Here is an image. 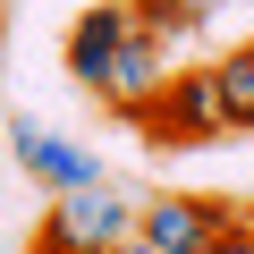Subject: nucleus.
Wrapping results in <instances>:
<instances>
[{
  "label": "nucleus",
  "mask_w": 254,
  "mask_h": 254,
  "mask_svg": "<svg viewBox=\"0 0 254 254\" xmlns=\"http://www.w3.org/2000/svg\"><path fill=\"white\" fill-rule=\"evenodd\" d=\"M0 254H9V237H0Z\"/></svg>",
  "instance_id": "12"
},
{
  "label": "nucleus",
  "mask_w": 254,
  "mask_h": 254,
  "mask_svg": "<svg viewBox=\"0 0 254 254\" xmlns=\"http://www.w3.org/2000/svg\"><path fill=\"white\" fill-rule=\"evenodd\" d=\"M0 136L17 144V170H26L43 195H85V187H102V153L76 144V136H51L43 119H17V127H0Z\"/></svg>",
  "instance_id": "4"
},
{
  "label": "nucleus",
  "mask_w": 254,
  "mask_h": 254,
  "mask_svg": "<svg viewBox=\"0 0 254 254\" xmlns=\"http://www.w3.org/2000/svg\"><path fill=\"white\" fill-rule=\"evenodd\" d=\"M127 34H136V9H127V0H93V9L68 26V76L93 93V85H102V68L119 60V43H127Z\"/></svg>",
  "instance_id": "6"
},
{
  "label": "nucleus",
  "mask_w": 254,
  "mask_h": 254,
  "mask_svg": "<svg viewBox=\"0 0 254 254\" xmlns=\"http://www.w3.org/2000/svg\"><path fill=\"white\" fill-rule=\"evenodd\" d=\"M119 237H136V195H119L110 178L85 187V195H60L34 229V254H102Z\"/></svg>",
  "instance_id": "2"
},
{
  "label": "nucleus",
  "mask_w": 254,
  "mask_h": 254,
  "mask_svg": "<svg viewBox=\"0 0 254 254\" xmlns=\"http://www.w3.org/2000/svg\"><path fill=\"white\" fill-rule=\"evenodd\" d=\"M212 254H254V229H246V220H237V229H229V237H220V246H212Z\"/></svg>",
  "instance_id": "9"
},
{
  "label": "nucleus",
  "mask_w": 254,
  "mask_h": 254,
  "mask_svg": "<svg viewBox=\"0 0 254 254\" xmlns=\"http://www.w3.org/2000/svg\"><path fill=\"white\" fill-rule=\"evenodd\" d=\"M136 127H144V144H153V153H203V144H220L229 127H220L212 68H170V85L153 93V110H144Z\"/></svg>",
  "instance_id": "1"
},
{
  "label": "nucleus",
  "mask_w": 254,
  "mask_h": 254,
  "mask_svg": "<svg viewBox=\"0 0 254 254\" xmlns=\"http://www.w3.org/2000/svg\"><path fill=\"white\" fill-rule=\"evenodd\" d=\"M127 9H136V26L144 34H161V43H187V34H203L229 0H127Z\"/></svg>",
  "instance_id": "8"
},
{
  "label": "nucleus",
  "mask_w": 254,
  "mask_h": 254,
  "mask_svg": "<svg viewBox=\"0 0 254 254\" xmlns=\"http://www.w3.org/2000/svg\"><path fill=\"white\" fill-rule=\"evenodd\" d=\"M237 212H246V229H254V195H246V203H237Z\"/></svg>",
  "instance_id": "11"
},
{
  "label": "nucleus",
  "mask_w": 254,
  "mask_h": 254,
  "mask_svg": "<svg viewBox=\"0 0 254 254\" xmlns=\"http://www.w3.org/2000/svg\"><path fill=\"white\" fill-rule=\"evenodd\" d=\"M212 93H220V127L229 136H254V43H229L212 60Z\"/></svg>",
  "instance_id": "7"
},
{
  "label": "nucleus",
  "mask_w": 254,
  "mask_h": 254,
  "mask_svg": "<svg viewBox=\"0 0 254 254\" xmlns=\"http://www.w3.org/2000/svg\"><path fill=\"white\" fill-rule=\"evenodd\" d=\"M237 220L246 212L229 195H153V203H136V237H153L161 254H212Z\"/></svg>",
  "instance_id": "3"
},
{
  "label": "nucleus",
  "mask_w": 254,
  "mask_h": 254,
  "mask_svg": "<svg viewBox=\"0 0 254 254\" xmlns=\"http://www.w3.org/2000/svg\"><path fill=\"white\" fill-rule=\"evenodd\" d=\"M161 85H170V43L136 26V34L119 43V60L102 68V85H93V102H102L110 119H127V127H136V119L153 110V93H161Z\"/></svg>",
  "instance_id": "5"
},
{
  "label": "nucleus",
  "mask_w": 254,
  "mask_h": 254,
  "mask_svg": "<svg viewBox=\"0 0 254 254\" xmlns=\"http://www.w3.org/2000/svg\"><path fill=\"white\" fill-rule=\"evenodd\" d=\"M102 254H161L153 237H119V246H102Z\"/></svg>",
  "instance_id": "10"
}]
</instances>
